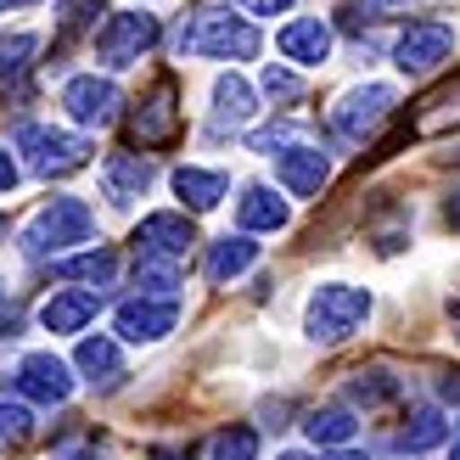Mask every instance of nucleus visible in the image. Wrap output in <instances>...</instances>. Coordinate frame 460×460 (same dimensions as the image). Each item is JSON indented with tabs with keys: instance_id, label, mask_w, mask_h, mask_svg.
<instances>
[{
	"instance_id": "f257e3e1",
	"label": "nucleus",
	"mask_w": 460,
	"mask_h": 460,
	"mask_svg": "<svg viewBox=\"0 0 460 460\" xmlns=\"http://www.w3.org/2000/svg\"><path fill=\"white\" fill-rule=\"evenodd\" d=\"M365 320H371V292L349 281H326L304 309V332L314 342H349Z\"/></svg>"
},
{
	"instance_id": "f03ea898",
	"label": "nucleus",
	"mask_w": 460,
	"mask_h": 460,
	"mask_svg": "<svg viewBox=\"0 0 460 460\" xmlns=\"http://www.w3.org/2000/svg\"><path fill=\"white\" fill-rule=\"evenodd\" d=\"M90 230H96V219H90V208L79 197H51L29 219V230H22V252H29V259H51V252L90 242Z\"/></svg>"
},
{
	"instance_id": "7ed1b4c3",
	"label": "nucleus",
	"mask_w": 460,
	"mask_h": 460,
	"mask_svg": "<svg viewBox=\"0 0 460 460\" xmlns=\"http://www.w3.org/2000/svg\"><path fill=\"white\" fill-rule=\"evenodd\" d=\"M180 51L186 57H219V62H247V57H259V29H252L247 17L202 12L191 29H180Z\"/></svg>"
},
{
	"instance_id": "20e7f679",
	"label": "nucleus",
	"mask_w": 460,
	"mask_h": 460,
	"mask_svg": "<svg viewBox=\"0 0 460 460\" xmlns=\"http://www.w3.org/2000/svg\"><path fill=\"white\" fill-rule=\"evenodd\" d=\"M17 152L29 157V169L40 180H62L90 164V141L74 129H57V124H22L17 129Z\"/></svg>"
},
{
	"instance_id": "39448f33",
	"label": "nucleus",
	"mask_w": 460,
	"mask_h": 460,
	"mask_svg": "<svg viewBox=\"0 0 460 460\" xmlns=\"http://www.w3.org/2000/svg\"><path fill=\"white\" fill-rule=\"evenodd\" d=\"M174 135H180V84H174V74H164L152 84V96L129 112V141L141 152H157V146H169Z\"/></svg>"
},
{
	"instance_id": "423d86ee",
	"label": "nucleus",
	"mask_w": 460,
	"mask_h": 460,
	"mask_svg": "<svg viewBox=\"0 0 460 460\" xmlns=\"http://www.w3.org/2000/svg\"><path fill=\"white\" fill-rule=\"evenodd\" d=\"M394 84H359L349 90L337 107H332V129H337V141H349V146H365V135H376L382 119L394 112Z\"/></svg>"
},
{
	"instance_id": "0eeeda50",
	"label": "nucleus",
	"mask_w": 460,
	"mask_h": 460,
	"mask_svg": "<svg viewBox=\"0 0 460 460\" xmlns=\"http://www.w3.org/2000/svg\"><path fill=\"white\" fill-rule=\"evenodd\" d=\"M152 45H157V17L152 12H119V17H107V29L96 34V62L102 67H129V62H141Z\"/></svg>"
},
{
	"instance_id": "6e6552de",
	"label": "nucleus",
	"mask_w": 460,
	"mask_h": 460,
	"mask_svg": "<svg viewBox=\"0 0 460 460\" xmlns=\"http://www.w3.org/2000/svg\"><path fill=\"white\" fill-rule=\"evenodd\" d=\"M174 320H180L174 297H129V304H119V314H112V332L124 342H164L174 332Z\"/></svg>"
},
{
	"instance_id": "1a4fd4ad",
	"label": "nucleus",
	"mask_w": 460,
	"mask_h": 460,
	"mask_svg": "<svg viewBox=\"0 0 460 460\" xmlns=\"http://www.w3.org/2000/svg\"><path fill=\"white\" fill-rule=\"evenodd\" d=\"M455 51V29L449 22H410V29L399 34V45H394V62L404 67V74H432L444 57Z\"/></svg>"
},
{
	"instance_id": "9d476101",
	"label": "nucleus",
	"mask_w": 460,
	"mask_h": 460,
	"mask_svg": "<svg viewBox=\"0 0 460 460\" xmlns=\"http://www.w3.org/2000/svg\"><path fill=\"white\" fill-rule=\"evenodd\" d=\"M12 394L17 399H34V404H67L74 394V376H67V365L57 354H29L12 371Z\"/></svg>"
},
{
	"instance_id": "9b49d317",
	"label": "nucleus",
	"mask_w": 460,
	"mask_h": 460,
	"mask_svg": "<svg viewBox=\"0 0 460 460\" xmlns=\"http://www.w3.org/2000/svg\"><path fill=\"white\" fill-rule=\"evenodd\" d=\"M62 107L74 112V124L102 129V124L119 119V84H112V79H96V74H79V79L62 84Z\"/></svg>"
},
{
	"instance_id": "f8f14e48",
	"label": "nucleus",
	"mask_w": 460,
	"mask_h": 460,
	"mask_svg": "<svg viewBox=\"0 0 460 460\" xmlns=\"http://www.w3.org/2000/svg\"><path fill=\"white\" fill-rule=\"evenodd\" d=\"M275 180H281L292 197H320V186L332 180V164H326V152H320V146L292 141V146L275 152Z\"/></svg>"
},
{
	"instance_id": "ddd939ff",
	"label": "nucleus",
	"mask_w": 460,
	"mask_h": 460,
	"mask_svg": "<svg viewBox=\"0 0 460 460\" xmlns=\"http://www.w3.org/2000/svg\"><path fill=\"white\" fill-rule=\"evenodd\" d=\"M197 242V230L186 214H146L141 230H135V252L141 259H186Z\"/></svg>"
},
{
	"instance_id": "4468645a",
	"label": "nucleus",
	"mask_w": 460,
	"mask_h": 460,
	"mask_svg": "<svg viewBox=\"0 0 460 460\" xmlns=\"http://www.w3.org/2000/svg\"><path fill=\"white\" fill-rule=\"evenodd\" d=\"M102 180H107V202H135L146 186H152V164L146 157H135V152H112L107 164H102Z\"/></svg>"
},
{
	"instance_id": "2eb2a0df",
	"label": "nucleus",
	"mask_w": 460,
	"mask_h": 460,
	"mask_svg": "<svg viewBox=\"0 0 460 460\" xmlns=\"http://www.w3.org/2000/svg\"><path fill=\"white\" fill-rule=\"evenodd\" d=\"M275 45H281V57L287 62H326V51H332V29H326V22H320V17H297V22H287V29H281V40H275Z\"/></svg>"
},
{
	"instance_id": "dca6fc26",
	"label": "nucleus",
	"mask_w": 460,
	"mask_h": 460,
	"mask_svg": "<svg viewBox=\"0 0 460 460\" xmlns=\"http://www.w3.org/2000/svg\"><path fill=\"white\" fill-rule=\"evenodd\" d=\"M96 304H102L96 292H57L40 304V326L45 332H84L96 320Z\"/></svg>"
},
{
	"instance_id": "f3484780",
	"label": "nucleus",
	"mask_w": 460,
	"mask_h": 460,
	"mask_svg": "<svg viewBox=\"0 0 460 460\" xmlns=\"http://www.w3.org/2000/svg\"><path fill=\"white\" fill-rule=\"evenodd\" d=\"M252 259H259V242L242 230V236H219V242L208 247V259H202V270H208L214 287H225V281H236L242 270H252Z\"/></svg>"
},
{
	"instance_id": "a211bd4d",
	"label": "nucleus",
	"mask_w": 460,
	"mask_h": 460,
	"mask_svg": "<svg viewBox=\"0 0 460 460\" xmlns=\"http://www.w3.org/2000/svg\"><path fill=\"white\" fill-rule=\"evenodd\" d=\"M174 191H180V202H186V208L208 214V208H219V197L230 191V180H225L219 169H174Z\"/></svg>"
},
{
	"instance_id": "6ab92c4d",
	"label": "nucleus",
	"mask_w": 460,
	"mask_h": 460,
	"mask_svg": "<svg viewBox=\"0 0 460 460\" xmlns=\"http://www.w3.org/2000/svg\"><path fill=\"white\" fill-rule=\"evenodd\" d=\"M236 219H242L247 236H252V230H287V202L275 197L270 186H247L242 202H236Z\"/></svg>"
},
{
	"instance_id": "aec40b11",
	"label": "nucleus",
	"mask_w": 460,
	"mask_h": 460,
	"mask_svg": "<svg viewBox=\"0 0 460 460\" xmlns=\"http://www.w3.org/2000/svg\"><path fill=\"white\" fill-rule=\"evenodd\" d=\"M119 275V252L112 247H90L79 259H62L57 264V281H84V287H107Z\"/></svg>"
},
{
	"instance_id": "412c9836",
	"label": "nucleus",
	"mask_w": 460,
	"mask_h": 460,
	"mask_svg": "<svg viewBox=\"0 0 460 460\" xmlns=\"http://www.w3.org/2000/svg\"><path fill=\"white\" fill-rule=\"evenodd\" d=\"M74 365L84 371V382H119L124 376V359H119V342L112 337H84Z\"/></svg>"
},
{
	"instance_id": "4be33fe9",
	"label": "nucleus",
	"mask_w": 460,
	"mask_h": 460,
	"mask_svg": "<svg viewBox=\"0 0 460 460\" xmlns=\"http://www.w3.org/2000/svg\"><path fill=\"white\" fill-rule=\"evenodd\" d=\"M304 432H309L314 444H326V449H342V444H354L359 421H354V410H342V404H326V410H309Z\"/></svg>"
},
{
	"instance_id": "5701e85b",
	"label": "nucleus",
	"mask_w": 460,
	"mask_h": 460,
	"mask_svg": "<svg viewBox=\"0 0 460 460\" xmlns=\"http://www.w3.org/2000/svg\"><path fill=\"white\" fill-rule=\"evenodd\" d=\"M449 438V421L438 416V410H416L399 432H394V449H404V455H421V449H438Z\"/></svg>"
},
{
	"instance_id": "b1692460",
	"label": "nucleus",
	"mask_w": 460,
	"mask_h": 460,
	"mask_svg": "<svg viewBox=\"0 0 460 460\" xmlns=\"http://www.w3.org/2000/svg\"><path fill=\"white\" fill-rule=\"evenodd\" d=\"M252 84L247 79H236V74H225L219 84H214V124H252Z\"/></svg>"
},
{
	"instance_id": "393cba45",
	"label": "nucleus",
	"mask_w": 460,
	"mask_h": 460,
	"mask_svg": "<svg viewBox=\"0 0 460 460\" xmlns=\"http://www.w3.org/2000/svg\"><path fill=\"white\" fill-rule=\"evenodd\" d=\"M349 399H354V404H365V410H376V404L404 399V382H399L394 371H359V376H354V387H349Z\"/></svg>"
},
{
	"instance_id": "a878e982",
	"label": "nucleus",
	"mask_w": 460,
	"mask_h": 460,
	"mask_svg": "<svg viewBox=\"0 0 460 460\" xmlns=\"http://www.w3.org/2000/svg\"><path fill=\"white\" fill-rule=\"evenodd\" d=\"M135 287H141V297H174L180 287L174 259H135Z\"/></svg>"
},
{
	"instance_id": "bb28decb",
	"label": "nucleus",
	"mask_w": 460,
	"mask_h": 460,
	"mask_svg": "<svg viewBox=\"0 0 460 460\" xmlns=\"http://www.w3.org/2000/svg\"><path fill=\"white\" fill-rule=\"evenodd\" d=\"M34 51H40V40H34V34H6V40H0V84L17 79L22 67L34 62Z\"/></svg>"
},
{
	"instance_id": "cd10ccee",
	"label": "nucleus",
	"mask_w": 460,
	"mask_h": 460,
	"mask_svg": "<svg viewBox=\"0 0 460 460\" xmlns=\"http://www.w3.org/2000/svg\"><path fill=\"white\" fill-rule=\"evenodd\" d=\"M214 460H259V432L252 427H225L214 438Z\"/></svg>"
},
{
	"instance_id": "c85d7f7f",
	"label": "nucleus",
	"mask_w": 460,
	"mask_h": 460,
	"mask_svg": "<svg viewBox=\"0 0 460 460\" xmlns=\"http://www.w3.org/2000/svg\"><path fill=\"white\" fill-rule=\"evenodd\" d=\"M29 432H34V416H29V410H22V404H0V449H6V444H22Z\"/></svg>"
},
{
	"instance_id": "c756f323",
	"label": "nucleus",
	"mask_w": 460,
	"mask_h": 460,
	"mask_svg": "<svg viewBox=\"0 0 460 460\" xmlns=\"http://www.w3.org/2000/svg\"><path fill=\"white\" fill-rule=\"evenodd\" d=\"M264 96L270 102H297L304 96V79L287 74V67H264Z\"/></svg>"
},
{
	"instance_id": "7c9ffc66",
	"label": "nucleus",
	"mask_w": 460,
	"mask_h": 460,
	"mask_svg": "<svg viewBox=\"0 0 460 460\" xmlns=\"http://www.w3.org/2000/svg\"><path fill=\"white\" fill-rule=\"evenodd\" d=\"M12 186H17V157L0 146V191H12Z\"/></svg>"
},
{
	"instance_id": "2f4dec72",
	"label": "nucleus",
	"mask_w": 460,
	"mask_h": 460,
	"mask_svg": "<svg viewBox=\"0 0 460 460\" xmlns=\"http://www.w3.org/2000/svg\"><path fill=\"white\" fill-rule=\"evenodd\" d=\"M57 460H102V455H96V444H62Z\"/></svg>"
},
{
	"instance_id": "473e14b6",
	"label": "nucleus",
	"mask_w": 460,
	"mask_h": 460,
	"mask_svg": "<svg viewBox=\"0 0 460 460\" xmlns=\"http://www.w3.org/2000/svg\"><path fill=\"white\" fill-rule=\"evenodd\" d=\"M247 12H259V17H275V12H292V0H247Z\"/></svg>"
},
{
	"instance_id": "72a5a7b5",
	"label": "nucleus",
	"mask_w": 460,
	"mask_h": 460,
	"mask_svg": "<svg viewBox=\"0 0 460 460\" xmlns=\"http://www.w3.org/2000/svg\"><path fill=\"white\" fill-rule=\"evenodd\" d=\"M444 225H449V230H460V186L444 197Z\"/></svg>"
},
{
	"instance_id": "f704fd0d",
	"label": "nucleus",
	"mask_w": 460,
	"mask_h": 460,
	"mask_svg": "<svg viewBox=\"0 0 460 460\" xmlns=\"http://www.w3.org/2000/svg\"><path fill=\"white\" fill-rule=\"evenodd\" d=\"M17 6H40V0H0V12H17Z\"/></svg>"
},
{
	"instance_id": "c9c22d12",
	"label": "nucleus",
	"mask_w": 460,
	"mask_h": 460,
	"mask_svg": "<svg viewBox=\"0 0 460 460\" xmlns=\"http://www.w3.org/2000/svg\"><path fill=\"white\" fill-rule=\"evenodd\" d=\"M326 460H365V455H354V449H337V455H326Z\"/></svg>"
},
{
	"instance_id": "e433bc0d",
	"label": "nucleus",
	"mask_w": 460,
	"mask_h": 460,
	"mask_svg": "<svg viewBox=\"0 0 460 460\" xmlns=\"http://www.w3.org/2000/svg\"><path fill=\"white\" fill-rule=\"evenodd\" d=\"M281 460H309V455H281Z\"/></svg>"
},
{
	"instance_id": "4c0bfd02",
	"label": "nucleus",
	"mask_w": 460,
	"mask_h": 460,
	"mask_svg": "<svg viewBox=\"0 0 460 460\" xmlns=\"http://www.w3.org/2000/svg\"><path fill=\"white\" fill-rule=\"evenodd\" d=\"M449 460H460V444H455V449H449Z\"/></svg>"
},
{
	"instance_id": "58836bf2",
	"label": "nucleus",
	"mask_w": 460,
	"mask_h": 460,
	"mask_svg": "<svg viewBox=\"0 0 460 460\" xmlns=\"http://www.w3.org/2000/svg\"><path fill=\"white\" fill-rule=\"evenodd\" d=\"M387 6H394V0H387Z\"/></svg>"
}]
</instances>
